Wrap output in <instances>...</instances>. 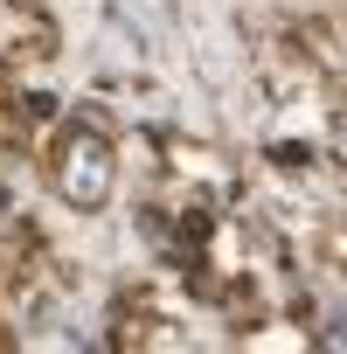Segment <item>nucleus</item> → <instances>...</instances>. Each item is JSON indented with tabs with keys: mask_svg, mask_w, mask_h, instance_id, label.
Returning <instances> with one entry per match:
<instances>
[{
	"mask_svg": "<svg viewBox=\"0 0 347 354\" xmlns=\"http://www.w3.org/2000/svg\"><path fill=\"white\" fill-rule=\"evenodd\" d=\"M63 188H70V202H104L111 195V146L97 139V132H77L70 139V153H63Z\"/></svg>",
	"mask_w": 347,
	"mask_h": 354,
	"instance_id": "1",
	"label": "nucleus"
}]
</instances>
